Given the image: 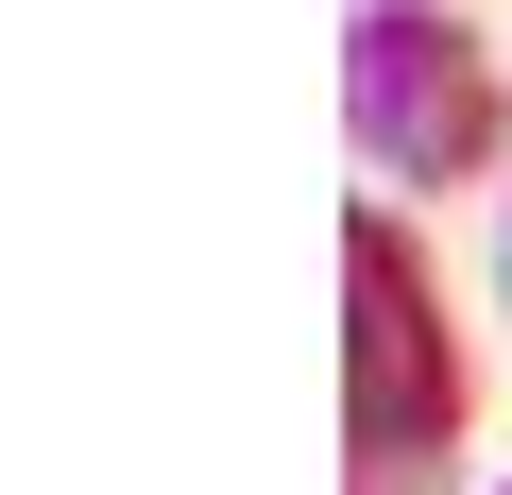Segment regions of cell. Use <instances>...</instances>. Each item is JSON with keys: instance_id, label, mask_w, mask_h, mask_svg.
Masks as SVG:
<instances>
[{"instance_id": "cell-3", "label": "cell", "mask_w": 512, "mask_h": 495, "mask_svg": "<svg viewBox=\"0 0 512 495\" xmlns=\"http://www.w3.org/2000/svg\"><path fill=\"white\" fill-rule=\"evenodd\" d=\"M495 274H512V222H495Z\"/></svg>"}, {"instance_id": "cell-1", "label": "cell", "mask_w": 512, "mask_h": 495, "mask_svg": "<svg viewBox=\"0 0 512 495\" xmlns=\"http://www.w3.org/2000/svg\"><path fill=\"white\" fill-rule=\"evenodd\" d=\"M461 427H478V376L410 205H342V495H444Z\"/></svg>"}, {"instance_id": "cell-2", "label": "cell", "mask_w": 512, "mask_h": 495, "mask_svg": "<svg viewBox=\"0 0 512 495\" xmlns=\"http://www.w3.org/2000/svg\"><path fill=\"white\" fill-rule=\"evenodd\" d=\"M342 120L359 154L427 205V188H478L512 154V86L478 52V18H444V0H359V35H342Z\"/></svg>"}]
</instances>
